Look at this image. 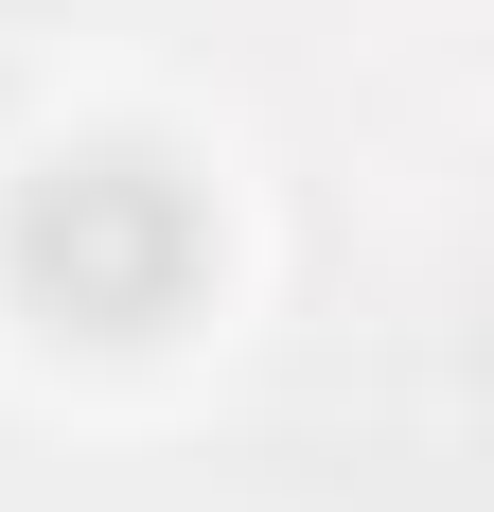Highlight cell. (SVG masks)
<instances>
[{
	"mask_svg": "<svg viewBox=\"0 0 494 512\" xmlns=\"http://www.w3.org/2000/svg\"><path fill=\"white\" fill-rule=\"evenodd\" d=\"M0 283L53 336H159L212 283V195L159 142H53L0 177Z\"/></svg>",
	"mask_w": 494,
	"mask_h": 512,
	"instance_id": "6da1fadb",
	"label": "cell"
}]
</instances>
